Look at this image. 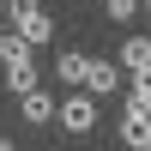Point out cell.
Returning a JSON list of instances; mask_svg holds the SVG:
<instances>
[{
	"label": "cell",
	"instance_id": "30bf717a",
	"mask_svg": "<svg viewBox=\"0 0 151 151\" xmlns=\"http://www.w3.org/2000/svg\"><path fill=\"white\" fill-rule=\"evenodd\" d=\"M139 6H145V0H103V12H109V18H115V24H121V18H133V12H139Z\"/></svg>",
	"mask_w": 151,
	"mask_h": 151
},
{
	"label": "cell",
	"instance_id": "7c38bea8",
	"mask_svg": "<svg viewBox=\"0 0 151 151\" xmlns=\"http://www.w3.org/2000/svg\"><path fill=\"white\" fill-rule=\"evenodd\" d=\"M0 151H12V139H0Z\"/></svg>",
	"mask_w": 151,
	"mask_h": 151
},
{
	"label": "cell",
	"instance_id": "277c9868",
	"mask_svg": "<svg viewBox=\"0 0 151 151\" xmlns=\"http://www.w3.org/2000/svg\"><path fill=\"white\" fill-rule=\"evenodd\" d=\"M12 36H18V42H55V18H48V12L42 6H36V12H24V18H12Z\"/></svg>",
	"mask_w": 151,
	"mask_h": 151
},
{
	"label": "cell",
	"instance_id": "8992f818",
	"mask_svg": "<svg viewBox=\"0 0 151 151\" xmlns=\"http://www.w3.org/2000/svg\"><path fill=\"white\" fill-rule=\"evenodd\" d=\"M55 79L67 85V91H79V79H85V55H79V48H60V55H55Z\"/></svg>",
	"mask_w": 151,
	"mask_h": 151
},
{
	"label": "cell",
	"instance_id": "52a82bcc",
	"mask_svg": "<svg viewBox=\"0 0 151 151\" xmlns=\"http://www.w3.org/2000/svg\"><path fill=\"white\" fill-rule=\"evenodd\" d=\"M121 139H127V151H151V127H145V109H127V121H121Z\"/></svg>",
	"mask_w": 151,
	"mask_h": 151
},
{
	"label": "cell",
	"instance_id": "9c48e42d",
	"mask_svg": "<svg viewBox=\"0 0 151 151\" xmlns=\"http://www.w3.org/2000/svg\"><path fill=\"white\" fill-rule=\"evenodd\" d=\"M127 109H151V79H145V73H133V85H127Z\"/></svg>",
	"mask_w": 151,
	"mask_h": 151
},
{
	"label": "cell",
	"instance_id": "3957f363",
	"mask_svg": "<svg viewBox=\"0 0 151 151\" xmlns=\"http://www.w3.org/2000/svg\"><path fill=\"white\" fill-rule=\"evenodd\" d=\"M79 91H85V97H115V91H121V73H115V60H85V79H79Z\"/></svg>",
	"mask_w": 151,
	"mask_h": 151
},
{
	"label": "cell",
	"instance_id": "8fae6325",
	"mask_svg": "<svg viewBox=\"0 0 151 151\" xmlns=\"http://www.w3.org/2000/svg\"><path fill=\"white\" fill-rule=\"evenodd\" d=\"M24 12H36V0H0V18H24Z\"/></svg>",
	"mask_w": 151,
	"mask_h": 151
},
{
	"label": "cell",
	"instance_id": "6da1fadb",
	"mask_svg": "<svg viewBox=\"0 0 151 151\" xmlns=\"http://www.w3.org/2000/svg\"><path fill=\"white\" fill-rule=\"evenodd\" d=\"M0 67H6V91H30L36 85V48L18 42L12 30H0Z\"/></svg>",
	"mask_w": 151,
	"mask_h": 151
},
{
	"label": "cell",
	"instance_id": "ba28073f",
	"mask_svg": "<svg viewBox=\"0 0 151 151\" xmlns=\"http://www.w3.org/2000/svg\"><path fill=\"white\" fill-rule=\"evenodd\" d=\"M121 60H127V73H145L151 67V36H127L121 42Z\"/></svg>",
	"mask_w": 151,
	"mask_h": 151
},
{
	"label": "cell",
	"instance_id": "5b68a950",
	"mask_svg": "<svg viewBox=\"0 0 151 151\" xmlns=\"http://www.w3.org/2000/svg\"><path fill=\"white\" fill-rule=\"evenodd\" d=\"M18 115L30 121V127H48V121H55V97H48L42 85H30V91H18Z\"/></svg>",
	"mask_w": 151,
	"mask_h": 151
},
{
	"label": "cell",
	"instance_id": "7a4b0ae2",
	"mask_svg": "<svg viewBox=\"0 0 151 151\" xmlns=\"http://www.w3.org/2000/svg\"><path fill=\"white\" fill-rule=\"evenodd\" d=\"M55 121H60L67 133H97V97L67 91V103H55Z\"/></svg>",
	"mask_w": 151,
	"mask_h": 151
}]
</instances>
